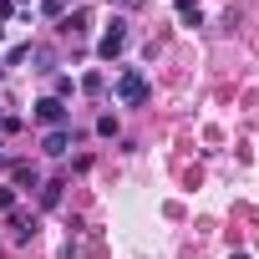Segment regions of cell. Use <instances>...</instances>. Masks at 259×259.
Here are the masks:
<instances>
[{"label": "cell", "mask_w": 259, "mask_h": 259, "mask_svg": "<svg viewBox=\"0 0 259 259\" xmlns=\"http://www.w3.org/2000/svg\"><path fill=\"white\" fill-rule=\"evenodd\" d=\"M117 102L122 107H143L148 102V76L143 71H122L117 76Z\"/></svg>", "instance_id": "6da1fadb"}, {"label": "cell", "mask_w": 259, "mask_h": 259, "mask_svg": "<svg viewBox=\"0 0 259 259\" xmlns=\"http://www.w3.org/2000/svg\"><path fill=\"white\" fill-rule=\"evenodd\" d=\"M102 87H107V76H102V71H87V76H81V92H87V97H97Z\"/></svg>", "instance_id": "52a82bcc"}, {"label": "cell", "mask_w": 259, "mask_h": 259, "mask_svg": "<svg viewBox=\"0 0 259 259\" xmlns=\"http://www.w3.org/2000/svg\"><path fill=\"white\" fill-rule=\"evenodd\" d=\"M61 188H66V183H41V203L56 208V203H61Z\"/></svg>", "instance_id": "ba28073f"}, {"label": "cell", "mask_w": 259, "mask_h": 259, "mask_svg": "<svg viewBox=\"0 0 259 259\" xmlns=\"http://www.w3.org/2000/svg\"><path fill=\"white\" fill-rule=\"evenodd\" d=\"M0 71H6V56H0Z\"/></svg>", "instance_id": "5bb4252c"}, {"label": "cell", "mask_w": 259, "mask_h": 259, "mask_svg": "<svg viewBox=\"0 0 259 259\" xmlns=\"http://www.w3.org/2000/svg\"><path fill=\"white\" fill-rule=\"evenodd\" d=\"M97 138H117V117H112V112L97 117Z\"/></svg>", "instance_id": "9c48e42d"}, {"label": "cell", "mask_w": 259, "mask_h": 259, "mask_svg": "<svg viewBox=\"0 0 259 259\" xmlns=\"http://www.w3.org/2000/svg\"><path fill=\"white\" fill-rule=\"evenodd\" d=\"M117 6H122V11H138V6H143V0H117Z\"/></svg>", "instance_id": "4fadbf2b"}, {"label": "cell", "mask_w": 259, "mask_h": 259, "mask_svg": "<svg viewBox=\"0 0 259 259\" xmlns=\"http://www.w3.org/2000/svg\"><path fill=\"white\" fill-rule=\"evenodd\" d=\"M71 92H76V87H71V76H56V92H51V97H61V102H66Z\"/></svg>", "instance_id": "30bf717a"}, {"label": "cell", "mask_w": 259, "mask_h": 259, "mask_svg": "<svg viewBox=\"0 0 259 259\" xmlns=\"http://www.w3.org/2000/svg\"><path fill=\"white\" fill-rule=\"evenodd\" d=\"M11 188H41V173L31 163H11Z\"/></svg>", "instance_id": "5b68a950"}, {"label": "cell", "mask_w": 259, "mask_h": 259, "mask_svg": "<svg viewBox=\"0 0 259 259\" xmlns=\"http://www.w3.org/2000/svg\"><path fill=\"white\" fill-rule=\"evenodd\" d=\"M0 36H6V26H0Z\"/></svg>", "instance_id": "2e32d148"}, {"label": "cell", "mask_w": 259, "mask_h": 259, "mask_svg": "<svg viewBox=\"0 0 259 259\" xmlns=\"http://www.w3.org/2000/svg\"><path fill=\"white\" fill-rule=\"evenodd\" d=\"M178 21H183V26H198V21H203L198 0H178Z\"/></svg>", "instance_id": "8992f818"}, {"label": "cell", "mask_w": 259, "mask_h": 259, "mask_svg": "<svg viewBox=\"0 0 259 259\" xmlns=\"http://www.w3.org/2000/svg\"><path fill=\"white\" fill-rule=\"evenodd\" d=\"M71 143H76V133H71V127H51V133H46V158H66L71 153Z\"/></svg>", "instance_id": "277c9868"}, {"label": "cell", "mask_w": 259, "mask_h": 259, "mask_svg": "<svg viewBox=\"0 0 259 259\" xmlns=\"http://www.w3.org/2000/svg\"><path fill=\"white\" fill-rule=\"evenodd\" d=\"M234 259H249V254H234Z\"/></svg>", "instance_id": "9a60e30c"}, {"label": "cell", "mask_w": 259, "mask_h": 259, "mask_svg": "<svg viewBox=\"0 0 259 259\" xmlns=\"http://www.w3.org/2000/svg\"><path fill=\"white\" fill-rule=\"evenodd\" d=\"M16 16V0H0V21H11Z\"/></svg>", "instance_id": "7c38bea8"}, {"label": "cell", "mask_w": 259, "mask_h": 259, "mask_svg": "<svg viewBox=\"0 0 259 259\" xmlns=\"http://www.w3.org/2000/svg\"><path fill=\"white\" fill-rule=\"evenodd\" d=\"M122 46H127V21H112V31L97 41V56L112 61V56H122Z\"/></svg>", "instance_id": "3957f363"}, {"label": "cell", "mask_w": 259, "mask_h": 259, "mask_svg": "<svg viewBox=\"0 0 259 259\" xmlns=\"http://www.w3.org/2000/svg\"><path fill=\"white\" fill-rule=\"evenodd\" d=\"M36 117H41L46 127H71V112H66L61 97H41V102H36Z\"/></svg>", "instance_id": "7a4b0ae2"}, {"label": "cell", "mask_w": 259, "mask_h": 259, "mask_svg": "<svg viewBox=\"0 0 259 259\" xmlns=\"http://www.w3.org/2000/svg\"><path fill=\"white\" fill-rule=\"evenodd\" d=\"M16 208V188H0V213H11Z\"/></svg>", "instance_id": "8fae6325"}]
</instances>
